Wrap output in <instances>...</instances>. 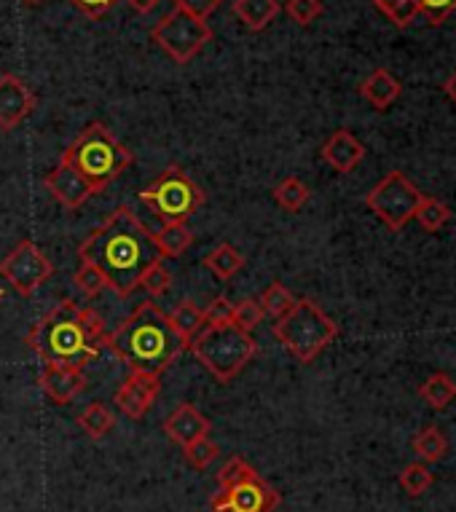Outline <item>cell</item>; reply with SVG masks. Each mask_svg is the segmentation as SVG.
I'll list each match as a JSON object with an SVG mask.
<instances>
[{
	"instance_id": "6",
	"label": "cell",
	"mask_w": 456,
	"mask_h": 512,
	"mask_svg": "<svg viewBox=\"0 0 456 512\" xmlns=\"http://www.w3.org/2000/svg\"><path fill=\"white\" fill-rule=\"evenodd\" d=\"M186 349L218 381H231L234 376H239L247 362L258 354V344L253 341V336L239 330L237 325L204 328Z\"/></svg>"
},
{
	"instance_id": "10",
	"label": "cell",
	"mask_w": 456,
	"mask_h": 512,
	"mask_svg": "<svg viewBox=\"0 0 456 512\" xmlns=\"http://www.w3.org/2000/svg\"><path fill=\"white\" fill-rule=\"evenodd\" d=\"M51 274H54V263L46 258V252L33 239H22L0 261V277L6 279L19 295H33L38 287L49 282Z\"/></svg>"
},
{
	"instance_id": "2",
	"label": "cell",
	"mask_w": 456,
	"mask_h": 512,
	"mask_svg": "<svg viewBox=\"0 0 456 512\" xmlns=\"http://www.w3.org/2000/svg\"><path fill=\"white\" fill-rule=\"evenodd\" d=\"M105 344L108 333L100 314L76 301L54 306L27 333V346L38 354V360L60 368H84L105 352Z\"/></svg>"
},
{
	"instance_id": "41",
	"label": "cell",
	"mask_w": 456,
	"mask_h": 512,
	"mask_svg": "<svg viewBox=\"0 0 456 512\" xmlns=\"http://www.w3.org/2000/svg\"><path fill=\"white\" fill-rule=\"evenodd\" d=\"M159 3H161V0H127L129 9H135L137 14H148V11L156 9Z\"/></svg>"
},
{
	"instance_id": "32",
	"label": "cell",
	"mask_w": 456,
	"mask_h": 512,
	"mask_svg": "<svg viewBox=\"0 0 456 512\" xmlns=\"http://www.w3.org/2000/svg\"><path fill=\"white\" fill-rule=\"evenodd\" d=\"M183 454H186V462L196 470H207L215 459H218V443L210 440V435L202 437V440H196L188 448H183Z\"/></svg>"
},
{
	"instance_id": "19",
	"label": "cell",
	"mask_w": 456,
	"mask_h": 512,
	"mask_svg": "<svg viewBox=\"0 0 456 512\" xmlns=\"http://www.w3.org/2000/svg\"><path fill=\"white\" fill-rule=\"evenodd\" d=\"M279 0H234V14L239 17V22H245L247 30L253 33H261L274 22V17L279 14Z\"/></svg>"
},
{
	"instance_id": "3",
	"label": "cell",
	"mask_w": 456,
	"mask_h": 512,
	"mask_svg": "<svg viewBox=\"0 0 456 512\" xmlns=\"http://www.w3.org/2000/svg\"><path fill=\"white\" fill-rule=\"evenodd\" d=\"M108 352H113L129 370L164 373L186 349V341L172 330L167 314L153 301H143L119 330L108 333Z\"/></svg>"
},
{
	"instance_id": "25",
	"label": "cell",
	"mask_w": 456,
	"mask_h": 512,
	"mask_svg": "<svg viewBox=\"0 0 456 512\" xmlns=\"http://www.w3.org/2000/svg\"><path fill=\"white\" fill-rule=\"evenodd\" d=\"M448 451V440L446 435L440 432V427L430 424V427H424L422 432H416L414 437V454L419 456V462L424 464H435L440 462Z\"/></svg>"
},
{
	"instance_id": "17",
	"label": "cell",
	"mask_w": 456,
	"mask_h": 512,
	"mask_svg": "<svg viewBox=\"0 0 456 512\" xmlns=\"http://www.w3.org/2000/svg\"><path fill=\"white\" fill-rule=\"evenodd\" d=\"M322 159L341 175H349L365 159V145L349 129H336L322 145Z\"/></svg>"
},
{
	"instance_id": "39",
	"label": "cell",
	"mask_w": 456,
	"mask_h": 512,
	"mask_svg": "<svg viewBox=\"0 0 456 512\" xmlns=\"http://www.w3.org/2000/svg\"><path fill=\"white\" fill-rule=\"evenodd\" d=\"M70 3H73V6H76V9L84 14V17L100 19V17H105V14H108V11L113 9L116 3H119V0H70Z\"/></svg>"
},
{
	"instance_id": "36",
	"label": "cell",
	"mask_w": 456,
	"mask_h": 512,
	"mask_svg": "<svg viewBox=\"0 0 456 512\" xmlns=\"http://www.w3.org/2000/svg\"><path fill=\"white\" fill-rule=\"evenodd\" d=\"M234 322V303L228 301L226 295H220L210 306L204 309V328H220V325H231Z\"/></svg>"
},
{
	"instance_id": "31",
	"label": "cell",
	"mask_w": 456,
	"mask_h": 512,
	"mask_svg": "<svg viewBox=\"0 0 456 512\" xmlns=\"http://www.w3.org/2000/svg\"><path fill=\"white\" fill-rule=\"evenodd\" d=\"M73 282H76V287L86 295V298H94V295H100L102 290L108 287V279L102 277V271L86 261H81V266H78Z\"/></svg>"
},
{
	"instance_id": "5",
	"label": "cell",
	"mask_w": 456,
	"mask_h": 512,
	"mask_svg": "<svg viewBox=\"0 0 456 512\" xmlns=\"http://www.w3.org/2000/svg\"><path fill=\"white\" fill-rule=\"evenodd\" d=\"M338 336V325L312 298H298L296 306L274 322V338L298 362H314Z\"/></svg>"
},
{
	"instance_id": "28",
	"label": "cell",
	"mask_w": 456,
	"mask_h": 512,
	"mask_svg": "<svg viewBox=\"0 0 456 512\" xmlns=\"http://www.w3.org/2000/svg\"><path fill=\"white\" fill-rule=\"evenodd\" d=\"M414 220H419L424 231H440L451 220V210H448V204H443L435 196H422Z\"/></svg>"
},
{
	"instance_id": "18",
	"label": "cell",
	"mask_w": 456,
	"mask_h": 512,
	"mask_svg": "<svg viewBox=\"0 0 456 512\" xmlns=\"http://www.w3.org/2000/svg\"><path fill=\"white\" fill-rule=\"evenodd\" d=\"M360 94H363V100L376 110H387L392 102L403 94V86L397 81L387 68H376L371 76L365 78L363 84H360Z\"/></svg>"
},
{
	"instance_id": "26",
	"label": "cell",
	"mask_w": 456,
	"mask_h": 512,
	"mask_svg": "<svg viewBox=\"0 0 456 512\" xmlns=\"http://www.w3.org/2000/svg\"><path fill=\"white\" fill-rule=\"evenodd\" d=\"M309 199H312V191L301 177H285L274 188V202L288 212H301L309 204Z\"/></svg>"
},
{
	"instance_id": "33",
	"label": "cell",
	"mask_w": 456,
	"mask_h": 512,
	"mask_svg": "<svg viewBox=\"0 0 456 512\" xmlns=\"http://www.w3.org/2000/svg\"><path fill=\"white\" fill-rule=\"evenodd\" d=\"M285 11H288V17L293 19L296 25L309 27L322 17L325 6H322V0H288V3H285Z\"/></svg>"
},
{
	"instance_id": "29",
	"label": "cell",
	"mask_w": 456,
	"mask_h": 512,
	"mask_svg": "<svg viewBox=\"0 0 456 512\" xmlns=\"http://www.w3.org/2000/svg\"><path fill=\"white\" fill-rule=\"evenodd\" d=\"M373 6L384 14L395 27H408L422 17L416 0H373Z\"/></svg>"
},
{
	"instance_id": "1",
	"label": "cell",
	"mask_w": 456,
	"mask_h": 512,
	"mask_svg": "<svg viewBox=\"0 0 456 512\" xmlns=\"http://www.w3.org/2000/svg\"><path fill=\"white\" fill-rule=\"evenodd\" d=\"M78 261L97 266L102 277L108 279L110 290L121 298H129L145 271L164 258L153 242V234L135 218V212L119 207L81 242Z\"/></svg>"
},
{
	"instance_id": "23",
	"label": "cell",
	"mask_w": 456,
	"mask_h": 512,
	"mask_svg": "<svg viewBox=\"0 0 456 512\" xmlns=\"http://www.w3.org/2000/svg\"><path fill=\"white\" fill-rule=\"evenodd\" d=\"M204 266L218 279H234L239 271L245 269V255L234 250L231 244H218L215 250L204 258Z\"/></svg>"
},
{
	"instance_id": "37",
	"label": "cell",
	"mask_w": 456,
	"mask_h": 512,
	"mask_svg": "<svg viewBox=\"0 0 456 512\" xmlns=\"http://www.w3.org/2000/svg\"><path fill=\"white\" fill-rule=\"evenodd\" d=\"M253 475L255 470L242 459V456H231V459L223 464V470L218 472V486H234V483H242V480L253 478Z\"/></svg>"
},
{
	"instance_id": "44",
	"label": "cell",
	"mask_w": 456,
	"mask_h": 512,
	"mask_svg": "<svg viewBox=\"0 0 456 512\" xmlns=\"http://www.w3.org/2000/svg\"><path fill=\"white\" fill-rule=\"evenodd\" d=\"M22 3H27V6H38V3H43V0H22Z\"/></svg>"
},
{
	"instance_id": "27",
	"label": "cell",
	"mask_w": 456,
	"mask_h": 512,
	"mask_svg": "<svg viewBox=\"0 0 456 512\" xmlns=\"http://www.w3.org/2000/svg\"><path fill=\"white\" fill-rule=\"evenodd\" d=\"M258 301H261L263 314L277 322V319L285 317V314H288V311L296 306L298 298L290 293L288 287L282 285V282H271V285L263 290V295L258 298Z\"/></svg>"
},
{
	"instance_id": "40",
	"label": "cell",
	"mask_w": 456,
	"mask_h": 512,
	"mask_svg": "<svg viewBox=\"0 0 456 512\" xmlns=\"http://www.w3.org/2000/svg\"><path fill=\"white\" fill-rule=\"evenodd\" d=\"M175 3H180L183 9L194 11L196 17L207 19V17H210V14H212V11L218 9V6H220V3H223V0H175Z\"/></svg>"
},
{
	"instance_id": "30",
	"label": "cell",
	"mask_w": 456,
	"mask_h": 512,
	"mask_svg": "<svg viewBox=\"0 0 456 512\" xmlns=\"http://www.w3.org/2000/svg\"><path fill=\"white\" fill-rule=\"evenodd\" d=\"M435 483V475L424 462H411L406 470L400 472V488L406 491L408 496H422L427 494Z\"/></svg>"
},
{
	"instance_id": "12",
	"label": "cell",
	"mask_w": 456,
	"mask_h": 512,
	"mask_svg": "<svg viewBox=\"0 0 456 512\" xmlns=\"http://www.w3.org/2000/svg\"><path fill=\"white\" fill-rule=\"evenodd\" d=\"M161 395V376L159 373H145V370H132L127 381L116 392V408L127 419L140 421L145 413L151 411L153 403Z\"/></svg>"
},
{
	"instance_id": "15",
	"label": "cell",
	"mask_w": 456,
	"mask_h": 512,
	"mask_svg": "<svg viewBox=\"0 0 456 512\" xmlns=\"http://www.w3.org/2000/svg\"><path fill=\"white\" fill-rule=\"evenodd\" d=\"M164 435L172 443H178L180 448H188L196 440L210 435V421L199 408H194L191 403H183L164 419Z\"/></svg>"
},
{
	"instance_id": "8",
	"label": "cell",
	"mask_w": 456,
	"mask_h": 512,
	"mask_svg": "<svg viewBox=\"0 0 456 512\" xmlns=\"http://www.w3.org/2000/svg\"><path fill=\"white\" fill-rule=\"evenodd\" d=\"M151 38L169 59H175L178 65H188L212 41V27L207 25V19L196 17L194 11L175 3L172 11H167L159 25L153 27Z\"/></svg>"
},
{
	"instance_id": "42",
	"label": "cell",
	"mask_w": 456,
	"mask_h": 512,
	"mask_svg": "<svg viewBox=\"0 0 456 512\" xmlns=\"http://www.w3.org/2000/svg\"><path fill=\"white\" fill-rule=\"evenodd\" d=\"M443 92H446L448 100H451L456 105V70H454V73H451V76H448L446 84H443Z\"/></svg>"
},
{
	"instance_id": "11",
	"label": "cell",
	"mask_w": 456,
	"mask_h": 512,
	"mask_svg": "<svg viewBox=\"0 0 456 512\" xmlns=\"http://www.w3.org/2000/svg\"><path fill=\"white\" fill-rule=\"evenodd\" d=\"M215 499L228 504L234 512H274L282 502V496L255 472L253 478L234 483V486H218Z\"/></svg>"
},
{
	"instance_id": "24",
	"label": "cell",
	"mask_w": 456,
	"mask_h": 512,
	"mask_svg": "<svg viewBox=\"0 0 456 512\" xmlns=\"http://www.w3.org/2000/svg\"><path fill=\"white\" fill-rule=\"evenodd\" d=\"M78 427L84 429L89 440H102L110 429L116 427V413L110 411L105 403H92L78 416Z\"/></svg>"
},
{
	"instance_id": "35",
	"label": "cell",
	"mask_w": 456,
	"mask_h": 512,
	"mask_svg": "<svg viewBox=\"0 0 456 512\" xmlns=\"http://www.w3.org/2000/svg\"><path fill=\"white\" fill-rule=\"evenodd\" d=\"M137 287H143L145 293L151 295V298H159V295H164L169 287H172V274H169V269L161 261L153 263L151 269L145 271Z\"/></svg>"
},
{
	"instance_id": "13",
	"label": "cell",
	"mask_w": 456,
	"mask_h": 512,
	"mask_svg": "<svg viewBox=\"0 0 456 512\" xmlns=\"http://www.w3.org/2000/svg\"><path fill=\"white\" fill-rule=\"evenodd\" d=\"M43 185H46V191H49L62 207H68V210H78L81 204L89 202L94 194H100V188H94L89 180H86L81 172L60 161L57 167L51 169L49 175L43 177Z\"/></svg>"
},
{
	"instance_id": "9",
	"label": "cell",
	"mask_w": 456,
	"mask_h": 512,
	"mask_svg": "<svg viewBox=\"0 0 456 512\" xmlns=\"http://www.w3.org/2000/svg\"><path fill=\"white\" fill-rule=\"evenodd\" d=\"M419 202H422V191L397 169L389 172L379 185H373L371 194L365 196L368 210L392 231H400L414 220Z\"/></svg>"
},
{
	"instance_id": "20",
	"label": "cell",
	"mask_w": 456,
	"mask_h": 512,
	"mask_svg": "<svg viewBox=\"0 0 456 512\" xmlns=\"http://www.w3.org/2000/svg\"><path fill=\"white\" fill-rule=\"evenodd\" d=\"M167 319L169 325H172V330L186 341V346L204 330V309H199V306L191 301H183L180 306H175V309L167 314Z\"/></svg>"
},
{
	"instance_id": "34",
	"label": "cell",
	"mask_w": 456,
	"mask_h": 512,
	"mask_svg": "<svg viewBox=\"0 0 456 512\" xmlns=\"http://www.w3.org/2000/svg\"><path fill=\"white\" fill-rule=\"evenodd\" d=\"M266 317L261 309V301L258 298H247L239 306H234V322L231 325H237L239 330H245V333H253L258 325H261V319Z\"/></svg>"
},
{
	"instance_id": "16",
	"label": "cell",
	"mask_w": 456,
	"mask_h": 512,
	"mask_svg": "<svg viewBox=\"0 0 456 512\" xmlns=\"http://www.w3.org/2000/svg\"><path fill=\"white\" fill-rule=\"evenodd\" d=\"M43 395L57 405L73 403L86 389L84 368H60V365H46L41 373Z\"/></svg>"
},
{
	"instance_id": "7",
	"label": "cell",
	"mask_w": 456,
	"mask_h": 512,
	"mask_svg": "<svg viewBox=\"0 0 456 512\" xmlns=\"http://www.w3.org/2000/svg\"><path fill=\"white\" fill-rule=\"evenodd\" d=\"M204 191L180 167H167L148 188L140 191V202L161 223H188L204 204Z\"/></svg>"
},
{
	"instance_id": "14",
	"label": "cell",
	"mask_w": 456,
	"mask_h": 512,
	"mask_svg": "<svg viewBox=\"0 0 456 512\" xmlns=\"http://www.w3.org/2000/svg\"><path fill=\"white\" fill-rule=\"evenodd\" d=\"M35 110V94L33 89L22 81V78L0 76V129L11 132L17 129L25 118L33 116Z\"/></svg>"
},
{
	"instance_id": "45",
	"label": "cell",
	"mask_w": 456,
	"mask_h": 512,
	"mask_svg": "<svg viewBox=\"0 0 456 512\" xmlns=\"http://www.w3.org/2000/svg\"><path fill=\"white\" fill-rule=\"evenodd\" d=\"M0 301H3V290H0Z\"/></svg>"
},
{
	"instance_id": "21",
	"label": "cell",
	"mask_w": 456,
	"mask_h": 512,
	"mask_svg": "<svg viewBox=\"0 0 456 512\" xmlns=\"http://www.w3.org/2000/svg\"><path fill=\"white\" fill-rule=\"evenodd\" d=\"M153 242L159 247L161 258H178L191 247L194 236L188 223H164V226L153 234Z\"/></svg>"
},
{
	"instance_id": "22",
	"label": "cell",
	"mask_w": 456,
	"mask_h": 512,
	"mask_svg": "<svg viewBox=\"0 0 456 512\" xmlns=\"http://www.w3.org/2000/svg\"><path fill=\"white\" fill-rule=\"evenodd\" d=\"M419 397L430 405L432 411H446L448 405L456 400V381L448 373H432L419 387Z\"/></svg>"
},
{
	"instance_id": "38",
	"label": "cell",
	"mask_w": 456,
	"mask_h": 512,
	"mask_svg": "<svg viewBox=\"0 0 456 512\" xmlns=\"http://www.w3.org/2000/svg\"><path fill=\"white\" fill-rule=\"evenodd\" d=\"M422 17L430 25H443V19H448L456 11V0H416Z\"/></svg>"
},
{
	"instance_id": "4",
	"label": "cell",
	"mask_w": 456,
	"mask_h": 512,
	"mask_svg": "<svg viewBox=\"0 0 456 512\" xmlns=\"http://www.w3.org/2000/svg\"><path fill=\"white\" fill-rule=\"evenodd\" d=\"M65 164L81 172V175L94 185V188H105L113 180H119L129 167H132V151H127L124 145L110 135L105 124L92 121L84 126V132L68 145V151H62Z\"/></svg>"
},
{
	"instance_id": "43",
	"label": "cell",
	"mask_w": 456,
	"mask_h": 512,
	"mask_svg": "<svg viewBox=\"0 0 456 512\" xmlns=\"http://www.w3.org/2000/svg\"><path fill=\"white\" fill-rule=\"evenodd\" d=\"M210 512H234V510H231V507H228V504H223V502H220V499H215V496H212Z\"/></svg>"
}]
</instances>
